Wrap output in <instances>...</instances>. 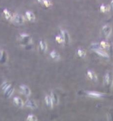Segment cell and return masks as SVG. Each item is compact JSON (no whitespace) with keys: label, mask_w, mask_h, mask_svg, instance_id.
I'll return each instance as SVG.
<instances>
[{"label":"cell","mask_w":113,"mask_h":121,"mask_svg":"<svg viewBox=\"0 0 113 121\" xmlns=\"http://www.w3.org/2000/svg\"><path fill=\"white\" fill-rule=\"evenodd\" d=\"M103 84L109 88H111L113 85V75L111 73H106L103 78Z\"/></svg>","instance_id":"6da1fadb"},{"label":"cell","mask_w":113,"mask_h":121,"mask_svg":"<svg viewBox=\"0 0 113 121\" xmlns=\"http://www.w3.org/2000/svg\"><path fill=\"white\" fill-rule=\"evenodd\" d=\"M19 42L22 45H28L31 42V36L27 33H21L19 35Z\"/></svg>","instance_id":"7a4b0ae2"},{"label":"cell","mask_w":113,"mask_h":121,"mask_svg":"<svg viewBox=\"0 0 113 121\" xmlns=\"http://www.w3.org/2000/svg\"><path fill=\"white\" fill-rule=\"evenodd\" d=\"M112 33V28L109 25H106L103 26L102 28V33L103 36L106 38H108Z\"/></svg>","instance_id":"3957f363"},{"label":"cell","mask_w":113,"mask_h":121,"mask_svg":"<svg viewBox=\"0 0 113 121\" xmlns=\"http://www.w3.org/2000/svg\"><path fill=\"white\" fill-rule=\"evenodd\" d=\"M12 19H13V21L15 23H17L18 25H21V24H23V23H24V20H25L23 16L20 14L14 15L12 17Z\"/></svg>","instance_id":"277c9868"},{"label":"cell","mask_w":113,"mask_h":121,"mask_svg":"<svg viewBox=\"0 0 113 121\" xmlns=\"http://www.w3.org/2000/svg\"><path fill=\"white\" fill-rule=\"evenodd\" d=\"M87 94L89 97L94 98V99H100L104 96H105V95L103 93L95 92V91H88L87 93Z\"/></svg>","instance_id":"5b68a950"},{"label":"cell","mask_w":113,"mask_h":121,"mask_svg":"<svg viewBox=\"0 0 113 121\" xmlns=\"http://www.w3.org/2000/svg\"><path fill=\"white\" fill-rule=\"evenodd\" d=\"M19 89H20V91L24 95H25L26 96H29L30 95H31V90L29 88L28 86L25 85H21L19 86Z\"/></svg>","instance_id":"8992f818"},{"label":"cell","mask_w":113,"mask_h":121,"mask_svg":"<svg viewBox=\"0 0 113 121\" xmlns=\"http://www.w3.org/2000/svg\"><path fill=\"white\" fill-rule=\"evenodd\" d=\"M60 35L62 36L63 39L64 40V43L65 44H68L70 41V36L69 33L67 32L66 30H61Z\"/></svg>","instance_id":"52a82bcc"},{"label":"cell","mask_w":113,"mask_h":121,"mask_svg":"<svg viewBox=\"0 0 113 121\" xmlns=\"http://www.w3.org/2000/svg\"><path fill=\"white\" fill-rule=\"evenodd\" d=\"M25 107L29 108L31 109H36L37 108V105L36 103L33 100H27L25 103Z\"/></svg>","instance_id":"ba28073f"},{"label":"cell","mask_w":113,"mask_h":121,"mask_svg":"<svg viewBox=\"0 0 113 121\" xmlns=\"http://www.w3.org/2000/svg\"><path fill=\"white\" fill-rule=\"evenodd\" d=\"M95 51L97 55H99V56L102 57L103 58H104V59H109V55L106 52H105V51H104V49H103L102 48L99 49L97 50H95V51Z\"/></svg>","instance_id":"9c48e42d"},{"label":"cell","mask_w":113,"mask_h":121,"mask_svg":"<svg viewBox=\"0 0 113 121\" xmlns=\"http://www.w3.org/2000/svg\"><path fill=\"white\" fill-rule=\"evenodd\" d=\"M13 102L14 104L16 107H19V108H21L23 106V101L21 99V98L18 97V96H15L13 99Z\"/></svg>","instance_id":"30bf717a"},{"label":"cell","mask_w":113,"mask_h":121,"mask_svg":"<svg viewBox=\"0 0 113 121\" xmlns=\"http://www.w3.org/2000/svg\"><path fill=\"white\" fill-rule=\"evenodd\" d=\"M39 49L42 53H45L47 49V45L44 40L39 41Z\"/></svg>","instance_id":"8fae6325"},{"label":"cell","mask_w":113,"mask_h":121,"mask_svg":"<svg viewBox=\"0 0 113 121\" xmlns=\"http://www.w3.org/2000/svg\"><path fill=\"white\" fill-rule=\"evenodd\" d=\"M87 77L88 78H90L91 81H94V82H96L97 81V76L96 75V73L95 72L92 71H88L87 73Z\"/></svg>","instance_id":"7c38bea8"},{"label":"cell","mask_w":113,"mask_h":121,"mask_svg":"<svg viewBox=\"0 0 113 121\" xmlns=\"http://www.w3.org/2000/svg\"><path fill=\"white\" fill-rule=\"evenodd\" d=\"M25 16H26V18L27 19V20L29 21V22H33L35 21V16L34 13L30 11H26L25 13Z\"/></svg>","instance_id":"4fadbf2b"},{"label":"cell","mask_w":113,"mask_h":121,"mask_svg":"<svg viewBox=\"0 0 113 121\" xmlns=\"http://www.w3.org/2000/svg\"><path fill=\"white\" fill-rule=\"evenodd\" d=\"M45 103L46 104V105L47 107H49V108H52L53 107V100L51 99V96H49V95H47L45 97Z\"/></svg>","instance_id":"5bb4252c"},{"label":"cell","mask_w":113,"mask_h":121,"mask_svg":"<svg viewBox=\"0 0 113 121\" xmlns=\"http://www.w3.org/2000/svg\"><path fill=\"white\" fill-rule=\"evenodd\" d=\"M50 57L51 58L53 59V60H59V59H60V55L59 53L56 51H55V50H53L52 51L51 53H50Z\"/></svg>","instance_id":"9a60e30c"},{"label":"cell","mask_w":113,"mask_h":121,"mask_svg":"<svg viewBox=\"0 0 113 121\" xmlns=\"http://www.w3.org/2000/svg\"><path fill=\"white\" fill-rule=\"evenodd\" d=\"M14 92V88L12 86H10L8 89L4 92V94H5V96H6L7 98H9L12 95H13V93Z\"/></svg>","instance_id":"2e32d148"},{"label":"cell","mask_w":113,"mask_h":121,"mask_svg":"<svg viewBox=\"0 0 113 121\" xmlns=\"http://www.w3.org/2000/svg\"><path fill=\"white\" fill-rule=\"evenodd\" d=\"M3 13L5 18L7 19V20H10L12 19V14H11V12L9 9H4V11H3Z\"/></svg>","instance_id":"e0dca14e"},{"label":"cell","mask_w":113,"mask_h":121,"mask_svg":"<svg viewBox=\"0 0 113 121\" xmlns=\"http://www.w3.org/2000/svg\"><path fill=\"white\" fill-rule=\"evenodd\" d=\"M110 10V5H106L104 4H102L100 6V11L102 13H108Z\"/></svg>","instance_id":"ac0fdd59"},{"label":"cell","mask_w":113,"mask_h":121,"mask_svg":"<svg viewBox=\"0 0 113 121\" xmlns=\"http://www.w3.org/2000/svg\"><path fill=\"white\" fill-rule=\"evenodd\" d=\"M51 99L53 100V104H57L59 103V98L56 95V93H53V92H51Z\"/></svg>","instance_id":"d6986e66"},{"label":"cell","mask_w":113,"mask_h":121,"mask_svg":"<svg viewBox=\"0 0 113 121\" xmlns=\"http://www.w3.org/2000/svg\"><path fill=\"white\" fill-rule=\"evenodd\" d=\"M77 54L80 58H85L86 56V52L84 49H78L77 51Z\"/></svg>","instance_id":"ffe728a7"},{"label":"cell","mask_w":113,"mask_h":121,"mask_svg":"<svg viewBox=\"0 0 113 121\" xmlns=\"http://www.w3.org/2000/svg\"><path fill=\"white\" fill-rule=\"evenodd\" d=\"M100 45L101 47V48L103 49H106V50H109L110 47V43H109L108 42L106 41H103L100 43Z\"/></svg>","instance_id":"44dd1931"},{"label":"cell","mask_w":113,"mask_h":121,"mask_svg":"<svg viewBox=\"0 0 113 121\" xmlns=\"http://www.w3.org/2000/svg\"><path fill=\"white\" fill-rule=\"evenodd\" d=\"M10 86H11V83L7 82V81H5V82H4L2 83V85L1 86V90H2L4 92H5Z\"/></svg>","instance_id":"7402d4cb"},{"label":"cell","mask_w":113,"mask_h":121,"mask_svg":"<svg viewBox=\"0 0 113 121\" xmlns=\"http://www.w3.org/2000/svg\"><path fill=\"white\" fill-rule=\"evenodd\" d=\"M7 61V53L5 51H2V55L0 59V63H5Z\"/></svg>","instance_id":"603a6c76"},{"label":"cell","mask_w":113,"mask_h":121,"mask_svg":"<svg viewBox=\"0 0 113 121\" xmlns=\"http://www.w3.org/2000/svg\"><path fill=\"white\" fill-rule=\"evenodd\" d=\"M55 41H56V43H59V44H65L63 39L62 36L60 34L55 37Z\"/></svg>","instance_id":"cb8c5ba5"},{"label":"cell","mask_w":113,"mask_h":121,"mask_svg":"<svg viewBox=\"0 0 113 121\" xmlns=\"http://www.w3.org/2000/svg\"><path fill=\"white\" fill-rule=\"evenodd\" d=\"M100 48H101V47H100L99 43H92L91 45V49L92 51H95V50L99 49H100Z\"/></svg>","instance_id":"d4e9b609"},{"label":"cell","mask_w":113,"mask_h":121,"mask_svg":"<svg viewBox=\"0 0 113 121\" xmlns=\"http://www.w3.org/2000/svg\"><path fill=\"white\" fill-rule=\"evenodd\" d=\"M27 121H37V118L36 117L35 115H33V114H29L28 117L27 118Z\"/></svg>","instance_id":"484cf974"},{"label":"cell","mask_w":113,"mask_h":121,"mask_svg":"<svg viewBox=\"0 0 113 121\" xmlns=\"http://www.w3.org/2000/svg\"><path fill=\"white\" fill-rule=\"evenodd\" d=\"M42 5H44L45 7H49L52 5V4H51V2L50 0H44Z\"/></svg>","instance_id":"4316f807"},{"label":"cell","mask_w":113,"mask_h":121,"mask_svg":"<svg viewBox=\"0 0 113 121\" xmlns=\"http://www.w3.org/2000/svg\"><path fill=\"white\" fill-rule=\"evenodd\" d=\"M107 116H108V120H110V121H113V112L110 111V113H108L107 114Z\"/></svg>","instance_id":"83f0119b"},{"label":"cell","mask_w":113,"mask_h":121,"mask_svg":"<svg viewBox=\"0 0 113 121\" xmlns=\"http://www.w3.org/2000/svg\"><path fill=\"white\" fill-rule=\"evenodd\" d=\"M110 9H113V0H111L110 5Z\"/></svg>","instance_id":"f1b7e54d"},{"label":"cell","mask_w":113,"mask_h":121,"mask_svg":"<svg viewBox=\"0 0 113 121\" xmlns=\"http://www.w3.org/2000/svg\"><path fill=\"white\" fill-rule=\"evenodd\" d=\"M38 2H39V4H43V1L44 0H37Z\"/></svg>","instance_id":"f546056e"},{"label":"cell","mask_w":113,"mask_h":121,"mask_svg":"<svg viewBox=\"0 0 113 121\" xmlns=\"http://www.w3.org/2000/svg\"><path fill=\"white\" fill-rule=\"evenodd\" d=\"M1 55H2V51H0V59H1Z\"/></svg>","instance_id":"4dcf8cb0"}]
</instances>
